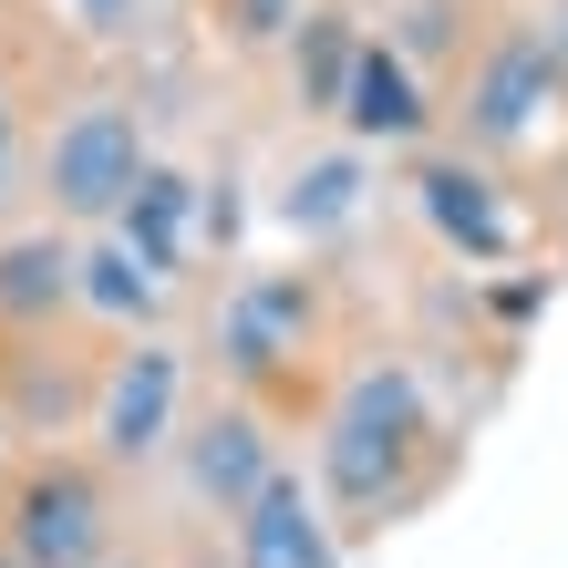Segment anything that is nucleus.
I'll list each match as a JSON object with an SVG mask.
<instances>
[{"mask_svg": "<svg viewBox=\"0 0 568 568\" xmlns=\"http://www.w3.org/2000/svg\"><path fill=\"white\" fill-rule=\"evenodd\" d=\"M0 568H21V558H11V548H0Z\"/></svg>", "mask_w": 568, "mask_h": 568, "instance_id": "nucleus-24", "label": "nucleus"}, {"mask_svg": "<svg viewBox=\"0 0 568 568\" xmlns=\"http://www.w3.org/2000/svg\"><path fill=\"white\" fill-rule=\"evenodd\" d=\"M62 11L83 21V42H124L135 31V0H62Z\"/></svg>", "mask_w": 568, "mask_h": 568, "instance_id": "nucleus-19", "label": "nucleus"}, {"mask_svg": "<svg viewBox=\"0 0 568 568\" xmlns=\"http://www.w3.org/2000/svg\"><path fill=\"white\" fill-rule=\"evenodd\" d=\"M165 290H176V280H165L124 227H93V239H83V321L93 331H114V342H124V331H155Z\"/></svg>", "mask_w": 568, "mask_h": 568, "instance_id": "nucleus-13", "label": "nucleus"}, {"mask_svg": "<svg viewBox=\"0 0 568 568\" xmlns=\"http://www.w3.org/2000/svg\"><path fill=\"white\" fill-rule=\"evenodd\" d=\"M455 476V434L434 414V393L414 362H352L321 404V445H311V486L342 517L352 548H373L383 527H404L414 507H434Z\"/></svg>", "mask_w": 568, "mask_h": 568, "instance_id": "nucleus-1", "label": "nucleus"}, {"mask_svg": "<svg viewBox=\"0 0 568 568\" xmlns=\"http://www.w3.org/2000/svg\"><path fill=\"white\" fill-rule=\"evenodd\" d=\"M0 465H11V455H0Z\"/></svg>", "mask_w": 568, "mask_h": 568, "instance_id": "nucleus-25", "label": "nucleus"}, {"mask_svg": "<svg viewBox=\"0 0 568 568\" xmlns=\"http://www.w3.org/2000/svg\"><path fill=\"white\" fill-rule=\"evenodd\" d=\"M145 165H155L145 114L124 104V93H83V104L31 145V196H42L62 227H83V239H93V227L124 217V196H135Z\"/></svg>", "mask_w": 568, "mask_h": 568, "instance_id": "nucleus-4", "label": "nucleus"}, {"mask_svg": "<svg viewBox=\"0 0 568 568\" xmlns=\"http://www.w3.org/2000/svg\"><path fill=\"white\" fill-rule=\"evenodd\" d=\"M83 434L124 465V476H145L155 455H176V434H186V352L165 342V331H124Z\"/></svg>", "mask_w": 568, "mask_h": 568, "instance_id": "nucleus-7", "label": "nucleus"}, {"mask_svg": "<svg viewBox=\"0 0 568 568\" xmlns=\"http://www.w3.org/2000/svg\"><path fill=\"white\" fill-rule=\"evenodd\" d=\"M538 300H548V280H507V290H496V321H507V331H517L527 311H538Z\"/></svg>", "mask_w": 568, "mask_h": 568, "instance_id": "nucleus-20", "label": "nucleus"}, {"mask_svg": "<svg viewBox=\"0 0 568 568\" xmlns=\"http://www.w3.org/2000/svg\"><path fill=\"white\" fill-rule=\"evenodd\" d=\"M362 42H373V31H362L342 0H311V21L290 31V104H300V114H342Z\"/></svg>", "mask_w": 568, "mask_h": 568, "instance_id": "nucleus-16", "label": "nucleus"}, {"mask_svg": "<svg viewBox=\"0 0 568 568\" xmlns=\"http://www.w3.org/2000/svg\"><path fill=\"white\" fill-rule=\"evenodd\" d=\"M227 558L239 568H342L352 538H342V517L321 507V486L300 476V465H280V476L227 517Z\"/></svg>", "mask_w": 568, "mask_h": 568, "instance_id": "nucleus-9", "label": "nucleus"}, {"mask_svg": "<svg viewBox=\"0 0 568 568\" xmlns=\"http://www.w3.org/2000/svg\"><path fill=\"white\" fill-rule=\"evenodd\" d=\"M114 227H124V239H135V248L155 258L165 280H186V248H196V227H207V186H196L186 165H145Z\"/></svg>", "mask_w": 568, "mask_h": 568, "instance_id": "nucleus-15", "label": "nucleus"}, {"mask_svg": "<svg viewBox=\"0 0 568 568\" xmlns=\"http://www.w3.org/2000/svg\"><path fill=\"white\" fill-rule=\"evenodd\" d=\"M568 104V62L548 52V31L538 21H507L496 42L465 62V83H455V145H476V155H517L538 124Z\"/></svg>", "mask_w": 568, "mask_h": 568, "instance_id": "nucleus-6", "label": "nucleus"}, {"mask_svg": "<svg viewBox=\"0 0 568 568\" xmlns=\"http://www.w3.org/2000/svg\"><path fill=\"white\" fill-rule=\"evenodd\" d=\"M104 568H165V558H155V548H135V538H124V548H114Z\"/></svg>", "mask_w": 568, "mask_h": 568, "instance_id": "nucleus-23", "label": "nucleus"}, {"mask_svg": "<svg viewBox=\"0 0 568 568\" xmlns=\"http://www.w3.org/2000/svg\"><path fill=\"white\" fill-rule=\"evenodd\" d=\"M104 362H114V331H93V321L0 331V434H21V445L83 434L93 393H104Z\"/></svg>", "mask_w": 568, "mask_h": 568, "instance_id": "nucleus-5", "label": "nucleus"}, {"mask_svg": "<svg viewBox=\"0 0 568 568\" xmlns=\"http://www.w3.org/2000/svg\"><path fill=\"white\" fill-rule=\"evenodd\" d=\"M165 568H239V558H227V538H186V548L165 558Z\"/></svg>", "mask_w": 568, "mask_h": 568, "instance_id": "nucleus-21", "label": "nucleus"}, {"mask_svg": "<svg viewBox=\"0 0 568 568\" xmlns=\"http://www.w3.org/2000/svg\"><path fill=\"white\" fill-rule=\"evenodd\" d=\"M331 124H342L352 145H373V155H383V145H424L434 124H445V104L424 93V73H414V52H404V42H362L352 93H342V114H331Z\"/></svg>", "mask_w": 568, "mask_h": 568, "instance_id": "nucleus-12", "label": "nucleus"}, {"mask_svg": "<svg viewBox=\"0 0 568 568\" xmlns=\"http://www.w3.org/2000/svg\"><path fill=\"white\" fill-rule=\"evenodd\" d=\"M414 207L424 227L445 239L455 258H476V270H496V258H517V217H507V196H496L486 176V155L476 145H445V155H414Z\"/></svg>", "mask_w": 568, "mask_h": 568, "instance_id": "nucleus-10", "label": "nucleus"}, {"mask_svg": "<svg viewBox=\"0 0 568 568\" xmlns=\"http://www.w3.org/2000/svg\"><path fill=\"white\" fill-rule=\"evenodd\" d=\"M21 176H31V135H21V83L0 73V207L21 196Z\"/></svg>", "mask_w": 568, "mask_h": 568, "instance_id": "nucleus-18", "label": "nucleus"}, {"mask_svg": "<svg viewBox=\"0 0 568 568\" xmlns=\"http://www.w3.org/2000/svg\"><path fill=\"white\" fill-rule=\"evenodd\" d=\"M538 31H548V52L568 62V0H548V11H538Z\"/></svg>", "mask_w": 568, "mask_h": 568, "instance_id": "nucleus-22", "label": "nucleus"}, {"mask_svg": "<svg viewBox=\"0 0 568 568\" xmlns=\"http://www.w3.org/2000/svg\"><path fill=\"white\" fill-rule=\"evenodd\" d=\"M270 476H280L270 404H248V393H217L207 414H186V434H176V486H186V507H196V517H217V527H227Z\"/></svg>", "mask_w": 568, "mask_h": 568, "instance_id": "nucleus-8", "label": "nucleus"}, {"mask_svg": "<svg viewBox=\"0 0 568 568\" xmlns=\"http://www.w3.org/2000/svg\"><path fill=\"white\" fill-rule=\"evenodd\" d=\"M0 548L21 568H104L124 548V465L93 445H21L0 465Z\"/></svg>", "mask_w": 568, "mask_h": 568, "instance_id": "nucleus-3", "label": "nucleus"}, {"mask_svg": "<svg viewBox=\"0 0 568 568\" xmlns=\"http://www.w3.org/2000/svg\"><path fill=\"white\" fill-rule=\"evenodd\" d=\"M42 321H83V227H11L0 239V331H42Z\"/></svg>", "mask_w": 568, "mask_h": 568, "instance_id": "nucleus-11", "label": "nucleus"}, {"mask_svg": "<svg viewBox=\"0 0 568 568\" xmlns=\"http://www.w3.org/2000/svg\"><path fill=\"white\" fill-rule=\"evenodd\" d=\"M227 52H290V31L311 21V0H207Z\"/></svg>", "mask_w": 568, "mask_h": 568, "instance_id": "nucleus-17", "label": "nucleus"}, {"mask_svg": "<svg viewBox=\"0 0 568 568\" xmlns=\"http://www.w3.org/2000/svg\"><path fill=\"white\" fill-rule=\"evenodd\" d=\"M373 196V145H331V155H300L280 176V227L290 239H342Z\"/></svg>", "mask_w": 568, "mask_h": 568, "instance_id": "nucleus-14", "label": "nucleus"}, {"mask_svg": "<svg viewBox=\"0 0 568 568\" xmlns=\"http://www.w3.org/2000/svg\"><path fill=\"white\" fill-rule=\"evenodd\" d=\"M217 373L270 414L331 404V280L321 270H248L217 300Z\"/></svg>", "mask_w": 568, "mask_h": 568, "instance_id": "nucleus-2", "label": "nucleus"}]
</instances>
